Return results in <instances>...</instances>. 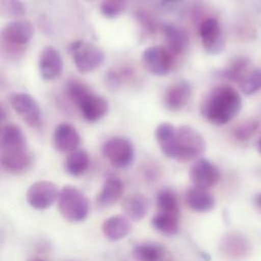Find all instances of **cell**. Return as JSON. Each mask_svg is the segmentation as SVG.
I'll return each mask as SVG.
<instances>
[{"label": "cell", "mask_w": 261, "mask_h": 261, "mask_svg": "<svg viewBox=\"0 0 261 261\" xmlns=\"http://www.w3.org/2000/svg\"><path fill=\"white\" fill-rule=\"evenodd\" d=\"M0 12L4 17L16 18L25 13V6L20 0H0Z\"/></svg>", "instance_id": "obj_30"}, {"label": "cell", "mask_w": 261, "mask_h": 261, "mask_svg": "<svg viewBox=\"0 0 261 261\" xmlns=\"http://www.w3.org/2000/svg\"><path fill=\"white\" fill-rule=\"evenodd\" d=\"M156 204L158 211L168 213H179V204L175 192L171 189H161L156 196Z\"/></svg>", "instance_id": "obj_27"}, {"label": "cell", "mask_w": 261, "mask_h": 261, "mask_svg": "<svg viewBox=\"0 0 261 261\" xmlns=\"http://www.w3.org/2000/svg\"><path fill=\"white\" fill-rule=\"evenodd\" d=\"M38 66L43 80L54 81L58 79L63 70V59L60 52L53 46L45 47L40 53Z\"/></svg>", "instance_id": "obj_13"}, {"label": "cell", "mask_w": 261, "mask_h": 261, "mask_svg": "<svg viewBox=\"0 0 261 261\" xmlns=\"http://www.w3.org/2000/svg\"><path fill=\"white\" fill-rule=\"evenodd\" d=\"M133 256L136 261H169L166 249L155 242H142L133 248Z\"/></svg>", "instance_id": "obj_19"}, {"label": "cell", "mask_w": 261, "mask_h": 261, "mask_svg": "<svg viewBox=\"0 0 261 261\" xmlns=\"http://www.w3.org/2000/svg\"><path fill=\"white\" fill-rule=\"evenodd\" d=\"M259 123L255 120L246 121L242 124H240L238 127L233 130V136L241 141H245L253 136V134L258 129Z\"/></svg>", "instance_id": "obj_32"}, {"label": "cell", "mask_w": 261, "mask_h": 261, "mask_svg": "<svg viewBox=\"0 0 261 261\" xmlns=\"http://www.w3.org/2000/svg\"><path fill=\"white\" fill-rule=\"evenodd\" d=\"M163 34L167 44L166 47L173 55H177L186 51L189 45V37L182 29L174 24H165L163 27Z\"/></svg>", "instance_id": "obj_23"}, {"label": "cell", "mask_w": 261, "mask_h": 261, "mask_svg": "<svg viewBox=\"0 0 261 261\" xmlns=\"http://www.w3.org/2000/svg\"><path fill=\"white\" fill-rule=\"evenodd\" d=\"M250 61L246 57L239 56L230 61L228 66L223 70V75L229 81L240 83L242 79L247 74Z\"/></svg>", "instance_id": "obj_28"}, {"label": "cell", "mask_w": 261, "mask_h": 261, "mask_svg": "<svg viewBox=\"0 0 261 261\" xmlns=\"http://www.w3.org/2000/svg\"><path fill=\"white\" fill-rule=\"evenodd\" d=\"M89 155L84 150H75L68 153L65 159V170L72 176H81L89 167Z\"/></svg>", "instance_id": "obj_25"}, {"label": "cell", "mask_w": 261, "mask_h": 261, "mask_svg": "<svg viewBox=\"0 0 261 261\" xmlns=\"http://www.w3.org/2000/svg\"><path fill=\"white\" fill-rule=\"evenodd\" d=\"M123 193L122 181L114 176L108 177L97 196V203L101 207H107L114 204Z\"/></svg>", "instance_id": "obj_24"}, {"label": "cell", "mask_w": 261, "mask_h": 261, "mask_svg": "<svg viewBox=\"0 0 261 261\" xmlns=\"http://www.w3.org/2000/svg\"><path fill=\"white\" fill-rule=\"evenodd\" d=\"M31 261H45L44 259H42V258H39V257H36V258H33Z\"/></svg>", "instance_id": "obj_36"}, {"label": "cell", "mask_w": 261, "mask_h": 261, "mask_svg": "<svg viewBox=\"0 0 261 261\" xmlns=\"http://www.w3.org/2000/svg\"><path fill=\"white\" fill-rule=\"evenodd\" d=\"M242 92L246 95H252L261 89V69H253L239 83Z\"/></svg>", "instance_id": "obj_29"}, {"label": "cell", "mask_w": 261, "mask_h": 261, "mask_svg": "<svg viewBox=\"0 0 261 261\" xmlns=\"http://www.w3.org/2000/svg\"><path fill=\"white\" fill-rule=\"evenodd\" d=\"M89 201L85 194L73 186H64L58 197L60 214L68 221L80 222L89 214Z\"/></svg>", "instance_id": "obj_3"}, {"label": "cell", "mask_w": 261, "mask_h": 261, "mask_svg": "<svg viewBox=\"0 0 261 261\" xmlns=\"http://www.w3.org/2000/svg\"><path fill=\"white\" fill-rule=\"evenodd\" d=\"M83 117L89 122H96L103 118L109 109L106 99L93 93L90 89L75 102Z\"/></svg>", "instance_id": "obj_10"}, {"label": "cell", "mask_w": 261, "mask_h": 261, "mask_svg": "<svg viewBox=\"0 0 261 261\" xmlns=\"http://www.w3.org/2000/svg\"><path fill=\"white\" fill-rule=\"evenodd\" d=\"M255 204H256L257 208L261 211V194L256 195V197H255Z\"/></svg>", "instance_id": "obj_33"}, {"label": "cell", "mask_w": 261, "mask_h": 261, "mask_svg": "<svg viewBox=\"0 0 261 261\" xmlns=\"http://www.w3.org/2000/svg\"><path fill=\"white\" fill-rule=\"evenodd\" d=\"M242 109L240 93L232 87L221 85L214 88L203 100L201 112L215 125H222L234 118Z\"/></svg>", "instance_id": "obj_2"}, {"label": "cell", "mask_w": 261, "mask_h": 261, "mask_svg": "<svg viewBox=\"0 0 261 261\" xmlns=\"http://www.w3.org/2000/svg\"><path fill=\"white\" fill-rule=\"evenodd\" d=\"M175 55L164 46H151L144 50L142 62L144 67L152 74L163 76L170 72Z\"/></svg>", "instance_id": "obj_6"}, {"label": "cell", "mask_w": 261, "mask_h": 261, "mask_svg": "<svg viewBox=\"0 0 261 261\" xmlns=\"http://www.w3.org/2000/svg\"><path fill=\"white\" fill-rule=\"evenodd\" d=\"M152 226L161 233L172 236L178 230V214L158 211L151 220Z\"/></svg>", "instance_id": "obj_26"}, {"label": "cell", "mask_w": 261, "mask_h": 261, "mask_svg": "<svg viewBox=\"0 0 261 261\" xmlns=\"http://www.w3.org/2000/svg\"><path fill=\"white\" fill-rule=\"evenodd\" d=\"M130 219L124 215H112L102 223V232L109 241L115 242L124 239L132 230Z\"/></svg>", "instance_id": "obj_17"}, {"label": "cell", "mask_w": 261, "mask_h": 261, "mask_svg": "<svg viewBox=\"0 0 261 261\" xmlns=\"http://www.w3.org/2000/svg\"><path fill=\"white\" fill-rule=\"evenodd\" d=\"M34 25L28 20H13L8 22L1 32L5 45L19 47L27 45L34 36Z\"/></svg>", "instance_id": "obj_11"}, {"label": "cell", "mask_w": 261, "mask_h": 261, "mask_svg": "<svg viewBox=\"0 0 261 261\" xmlns=\"http://www.w3.org/2000/svg\"><path fill=\"white\" fill-rule=\"evenodd\" d=\"M9 103L19 117L31 127H37L42 121V111L38 102L27 93H13Z\"/></svg>", "instance_id": "obj_7"}, {"label": "cell", "mask_w": 261, "mask_h": 261, "mask_svg": "<svg viewBox=\"0 0 261 261\" xmlns=\"http://www.w3.org/2000/svg\"><path fill=\"white\" fill-rule=\"evenodd\" d=\"M1 153L28 150L27 139L22 130L14 123H7L1 130Z\"/></svg>", "instance_id": "obj_16"}, {"label": "cell", "mask_w": 261, "mask_h": 261, "mask_svg": "<svg viewBox=\"0 0 261 261\" xmlns=\"http://www.w3.org/2000/svg\"><path fill=\"white\" fill-rule=\"evenodd\" d=\"M191 181L195 187L208 189L213 187L220 177V172L216 165L205 158L198 159L191 166L189 171Z\"/></svg>", "instance_id": "obj_12"}, {"label": "cell", "mask_w": 261, "mask_h": 261, "mask_svg": "<svg viewBox=\"0 0 261 261\" xmlns=\"http://www.w3.org/2000/svg\"><path fill=\"white\" fill-rule=\"evenodd\" d=\"M221 251L229 259L240 260L246 257L250 251L249 242L245 237L237 232L226 234L221 242Z\"/></svg>", "instance_id": "obj_18"}, {"label": "cell", "mask_w": 261, "mask_h": 261, "mask_svg": "<svg viewBox=\"0 0 261 261\" xmlns=\"http://www.w3.org/2000/svg\"><path fill=\"white\" fill-rule=\"evenodd\" d=\"M126 0H103L100 6L101 13L108 18H115L122 13Z\"/></svg>", "instance_id": "obj_31"}, {"label": "cell", "mask_w": 261, "mask_h": 261, "mask_svg": "<svg viewBox=\"0 0 261 261\" xmlns=\"http://www.w3.org/2000/svg\"><path fill=\"white\" fill-rule=\"evenodd\" d=\"M149 208L150 202L148 198L140 193L127 196L122 203L125 216L134 221L142 220L147 215Z\"/></svg>", "instance_id": "obj_21"}, {"label": "cell", "mask_w": 261, "mask_h": 261, "mask_svg": "<svg viewBox=\"0 0 261 261\" xmlns=\"http://www.w3.org/2000/svg\"><path fill=\"white\" fill-rule=\"evenodd\" d=\"M81 138L76 128L67 122H61L56 125L53 133V144L57 151L61 153H70L77 150Z\"/></svg>", "instance_id": "obj_14"}, {"label": "cell", "mask_w": 261, "mask_h": 261, "mask_svg": "<svg viewBox=\"0 0 261 261\" xmlns=\"http://www.w3.org/2000/svg\"><path fill=\"white\" fill-rule=\"evenodd\" d=\"M103 156L117 168L129 166L135 158V150L132 142L122 137L108 139L101 148Z\"/></svg>", "instance_id": "obj_5"}, {"label": "cell", "mask_w": 261, "mask_h": 261, "mask_svg": "<svg viewBox=\"0 0 261 261\" xmlns=\"http://www.w3.org/2000/svg\"><path fill=\"white\" fill-rule=\"evenodd\" d=\"M199 35L205 51L216 55L223 51L225 39L219 21L215 17L204 18L199 27Z\"/></svg>", "instance_id": "obj_8"}, {"label": "cell", "mask_w": 261, "mask_h": 261, "mask_svg": "<svg viewBox=\"0 0 261 261\" xmlns=\"http://www.w3.org/2000/svg\"><path fill=\"white\" fill-rule=\"evenodd\" d=\"M185 198L188 206L196 212H207L215 205V200L207 189L195 186L186 192Z\"/></svg>", "instance_id": "obj_20"}, {"label": "cell", "mask_w": 261, "mask_h": 261, "mask_svg": "<svg viewBox=\"0 0 261 261\" xmlns=\"http://www.w3.org/2000/svg\"><path fill=\"white\" fill-rule=\"evenodd\" d=\"M257 147H258V150H259V152L261 153V138L258 140V143H257Z\"/></svg>", "instance_id": "obj_34"}, {"label": "cell", "mask_w": 261, "mask_h": 261, "mask_svg": "<svg viewBox=\"0 0 261 261\" xmlns=\"http://www.w3.org/2000/svg\"><path fill=\"white\" fill-rule=\"evenodd\" d=\"M192 96V88L187 82H177L169 86L163 95V104L170 111L181 110Z\"/></svg>", "instance_id": "obj_15"}, {"label": "cell", "mask_w": 261, "mask_h": 261, "mask_svg": "<svg viewBox=\"0 0 261 261\" xmlns=\"http://www.w3.org/2000/svg\"><path fill=\"white\" fill-rule=\"evenodd\" d=\"M178 1H181V0H164L165 3H176Z\"/></svg>", "instance_id": "obj_35"}, {"label": "cell", "mask_w": 261, "mask_h": 261, "mask_svg": "<svg viewBox=\"0 0 261 261\" xmlns=\"http://www.w3.org/2000/svg\"><path fill=\"white\" fill-rule=\"evenodd\" d=\"M59 192L57 187L48 180H39L30 186L27 191V202L36 209H47L58 200Z\"/></svg>", "instance_id": "obj_9"}, {"label": "cell", "mask_w": 261, "mask_h": 261, "mask_svg": "<svg viewBox=\"0 0 261 261\" xmlns=\"http://www.w3.org/2000/svg\"><path fill=\"white\" fill-rule=\"evenodd\" d=\"M155 138L162 153L176 161L196 159L206 148L204 138L190 125L175 127L169 122H162L155 129Z\"/></svg>", "instance_id": "obj_1"}, {"label": "cell", "mask_w": 261, "mask_h": 261, "mask_svg": "<svg viewBox=\"0 0 261 261\" xmlns=\"http://www.w3.org/2000/svg\"><path fill=\"white\" fill-rule=\"evenodd\" d=\"M68 52L72 57L76 69L82 73L92 72L104 61V52L97 46L85 42L74 41L68 46Z\"/></svg>", "instance_id": "obj_4"}, {"label": "cell", "mask_w": 261, "mask_h": 261, "mask_svg": "<svg viewBox=\"0 0 261 261\" xmlns=\"http://www.w3.org/2000/svg\"><path fill=\"white\" fill-rule=\"evenodd\" d=\"M32 163V157L28 150L19 152L1 153V166L10 173L25 171Z\"/></svg>", "instance_id": "obj_22"}]
</instances>
